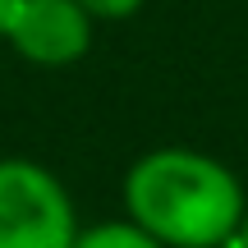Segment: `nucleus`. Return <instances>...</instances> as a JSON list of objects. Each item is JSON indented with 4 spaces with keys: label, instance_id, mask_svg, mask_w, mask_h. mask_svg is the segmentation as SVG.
Returning <instances> with one entry per match:
<instances>
[{
    "label": "nucleus",
    "instance_id": "obj_3",
    "mask_svg": "<svg viewBox=\"0 0 248 248\" xmlns=\"http://www.w3.org/2000/svg\"><path fill=\"white\" fill-rule=\"evenodd\" d=\"M5 42L23 60L60 69L88 55L92 46V14L78 0H14L5 18Z\"/></svg>",
    "mask_w": 248,
    "mask_h": 248
},
{
    "label": "nucleus",
    "instance_id": "obj_2",
    "mask_svg": "<svg viewBox=\"0 0 248 248\" xmlns=\"http://www.w3.org/2000/svg\"><path fill=\"white\" fill-rule=\"evenodd\" d=\"M78 221L64 184L32 161H0V248H74Z\"/></svg>",
    "mask_w": 248,
    "mask_h": 248
},
{
    "label": "nucleus",
    "instance_id": "obj_1",
    "mask_svg": "<svg viewBox=\"0 0 248 248\" xmlns=\"http://www.w3.org/2000/svg\"><path fill=\"white\" fill-rule=\"evenodd\" d=\"M129 216L166 248H225L244 221V188L221 161L184 147L147 152L124 179Z\"/></svg>",
    "mask_w": 248,
    "mask_h": 248
},
{
    "label": "nucleus",
    "instance_id": "obj_6",
    "mask_svg": "<svg viewBox=\"0 0 248 248\" xmlns=\"http://www.w3.org/2000/svg\"><path fill=\"white\" fill-rule=\"evenodd\" d=\"M225 248H248V212H244V221H239V230L225 239Z\"/></svg>",
    "mask_w": 248,
    "mask_h": 248
},
{
    "label": "nucleus",
    "instance_id": "obj_7",
    "mask_svg": "<svg viewBox=\"0 0 248 248\" xmlns=\"http://www.w3.org/2000/svg\"><path fill=\"white\" fill-rule=\"evenodd\" d=\"M9 5H14V0H0V37H5V18H9Z\"/></svg>",
    "mask_w": 248,
    "mask_h": 248
},
{
    "label": "nucleus",
    "instance_id": "obj_4",
    "mask_svg": "<svg viewBox=\"0 0 248 248\" xmlns=\"http://www.w3.org/2000/svg\"><path fill=\"white\" fill-rule=\"evenodd\" d=\"M74 248H166L156 234H147L138 221H110V225H92L83 230Z\"/></svg>",
    "mask_w": 248,
    "mask_h": 248
},
{
    "label": "nucleus",
    "instance_id": "obj_5",
    "mask_svg": "<svg viewBox=\"0 0 248 248\" xmlns=\"http://www.w3.org/2000/svg\"><path fill=\"white\" fill-rule=\"evenodd\" d=\"M92 18H129L133 9H142V0H78Z\"/></svg>",
    "mask_w": 248,
    "mask_h": 248
}]
</instances>
